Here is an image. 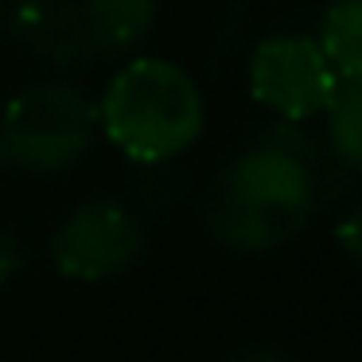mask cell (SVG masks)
<instances>
[{
    "instance_id": "cell-1",
    "label": "cell",
    "mask_w": 362,
    "mask_h": 362,
    "mask_svg": "<svg viewBox=\"0 0 362 362\" xmlns=\"http://www.w3.org/2000/svg\"><path fill=\"white\" fill-rule=\"evenodd\" d=\"M320 211L308 168L296 152L257 133L234 156L203 199V226L234 253H269L288 245Z\"/></svg>"
},
{
    "instance_id": "cell-2",
    "label": "cell",
    "mask_w": 362,
    "mask_h": 362,
    "mask_svg": "<svg viewBox=\"0 0 362 362\" xmlns=\"http://www.w3.org/2000/svg\"><path fill=\"white\" fill-rule=\"evenodd\" d=\"M98 125L133 164H172L203 136L206 102L180 63L133 55L98 98Z\"/></svg>"
},
{
    "instance_id": "cell-3",
    "label": "cell",
    "mask_w": 362,
    "mask_h": 362,
    "mask_svg": "<svg viewBox=\"0 0 362 362\" xmlns=\"http://www.w3.org/2000/svg\"><path fill=\"white\" fill-rule=\"evenodd\" d=\"M98 133V102L71 82H35L12 94L0 110L4 168L32 175H55L74 168Z\"/></svg>"
},
{
    "instance_id": "cell-4",
    "label": "cell",
    "mask_w": 362,
    "mask_h": 362,
    "mask_svg": "<svg viewBox=\"0 0 362 362\" xmlns=\"http://www.w3.org/2000/svg\"><path fill=\"white\" fill-rule=\"evenodd\" d=\"M148 230L136 206L121 199H86L51 234V261L82 284L117 281L144 257Z\"/></svg>"
},
{
    "instance_id": "cell-5",
    "label": "cell",
    "mask_w": 362,
    "mask_h": 362,
    "mask_svg": "<svg viewBox=\"0 0 362 362\" xmlns=\"http://www.w3.org/2000/svg\"><path fill=\"white\" fill-rule=\"evenodd\" d=\"M335 86V66L308 35H269L250 55V94L276 121L308 125L312 117H323Z\"/></svg>"
},
{
    "instance_id": "cell-6",
    "label": "cell",
    "mask_w": 362,
    "mask_h": 362,
    "mask_svg": "<svg viewBox=\"0 0 362 362\" xmlns=\"http://www.w3.org/2000/svg\"><path fill=\"white\" fill-rule=\"evenodd\" d=\"M8 35L55 71H82L98 59L78 0H4Z\"/></svg>"
},
{
    "instance_id": "cell-7",
    "label": "cell",
    "mask_w": 362,
    "mask_h": 362,
    "mask_svg": "<svg viewBox=\"0 0 362 362\" xmlns=\"http://www.w3.org/2000/svg\"><path fill=\"white\" fill-rule=\"evenodd\" d=\"M90 43L102 55H133L152 35L160 0H78Z\"/></svg>"
},
{
    "instance_id": "cell-8",
    "label": "cell",
    "mask_w": 362,
    "mask_h": 362,
    "mask_svg": "<svg viewBox=\"0 0 362 362\" xmlns=\"http://www.w3.org/2000/svg\"><path fill=\"white\" fill-rule=\"evenodd\" d=\"M315 43L339 78H362V0H331Z\"/></svg>"
},
{
    "instance_id": "cell-9",
    "label": "cell",
    "mask_w": 362,
    "mask_h": 362,
    "mask_svg": "<svg viewBox=\"0 0 362 362\" xmlns=\"http://www.w3.org/2000/svg\"><path fill=\"white\" fill-rule=\"evenodd\" d=\"M327 144L354 175H362V78H339L335 98L323 110Z\"/></svg>"
},
{
    "instance_id": "cell-10",
    "label": "cell",
    "mask_w": 362,
    "mask_h": 362,
    "mask_svg": "<svg viewBox=\"0 0 362 362\" xmlns=\"http://www.w3.org/2000/svg\"><path fill=\"white\" fill-rule=\"evenodd\" d=\"M335 242H339V250H343L346 257H351L354 265L362 269V199L343 214V218H339V226H335Z\"/></svg>"
},
{
    "instance_id": "cell-11",
    "label": "cell",
    "mask_w": 362,
    "mask_h": 362,
    "mask_svg": "<svg viewBox=\"0 0 362 362\" xmlns=\"http://www.w3.org/2000/svg\"><path fill=\"white\" fill-rule=\"evenodd\" d=\"M20 269H24V245H20V238L12 230L0 226V288L16 281Z\"/></svg>"
},
{
    "instance_id": "cell-12",
    "label": "cell",
    "mask_w": 362,
    "mask_h": 362,
    "mask_svg": "<svg viewBox=\"0 0 362 362\" xmlns=\"http://www.w3.org/2000/svg\"><path fill=\"white\" fill-rule=\"evenodd\" d=\"M222 362H288L281 351H273V346H261V343H253V346H238V351H230Z\"/></svg>"
},
{
    "instance_id": "cell-13",
    "label": "cell",
    "mask_w": 362,
    "mask_h": 362,
    "mask_svg": "<svg viewBox=\"0 0 362 362\" xmlns=\"http://www.w3.org/2000/svg\"><path fill=\"white\" fill-rule=\"evenodd\" d=\"M0 168H4V152H0Z\"/></svg>"
}]
</instances>
